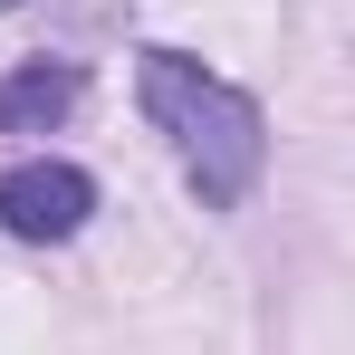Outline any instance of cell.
Wrapping results in <instances>:
<instances>
[{
	"mask_svg": "<svg viewBox=\"0 0 355 355\" xmlns=\"http://www.w3.org/2000/svg\"><path fill=\"white\" fill-rule=\"evenodd\" d=\"M135 96H144L154 135L173 144L182 182H192L211 211H240V202L259 192V173H269V116H259V96H250V87L211 77V67L182 58V49H144Z\"/></svg>",
	"mask_w": 355,
	"mask_h": 355,
	"instance_id": "1",
	"label": "cell"
},
{
	"mask_svg": "<svg viewBox=\"0 0 355 355\" xmlns=\"http://www.w3.org/2000/svg\"><path fill=\"white\" fill-rule=\"evenodd\" d=\"M87 211H96V182L77 173V164H58V154H29V164L0 173V231L29 240V250L77 240V231H87Z\"/></svg>",
	"mask_w": 355,
	"mask_h": 355,
	"instance_id": "2",
	"label": "cell"
},
{
	"mask_svg": "<svg viewBox=\"0 0 355 355\" xmlns=\"http://www.w3.org/2000/svg\"><path fill=\"white\" fill-rule=\"evenodd\" d=\"M77 96H87V77L67 58H29L0 77V135H49V125L77 116Z\"/></svg>",
	"mask_w": 355,
	"mask_h": 355,
	"instance_id": "3",
	"label": "cell"
},
{
	"mask_svg": "<svg viewBox=\"0 0 355 355\" xmlns=\"http://www.w3.org/2000/svg\"><path fill=\"white\" fill-rule=\"evenodd\" d=\"M10 10H19V0H0V19H10Z\"/></svg>",
	"mask_w": 355,
	"mask_h": 355,
	"instance_id": "4",
	"label": "cell"
}]
</instances>
